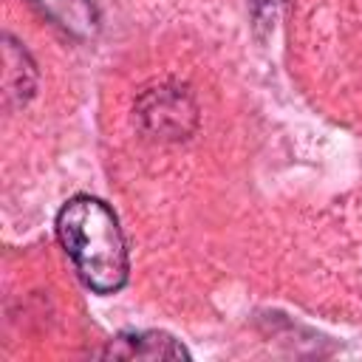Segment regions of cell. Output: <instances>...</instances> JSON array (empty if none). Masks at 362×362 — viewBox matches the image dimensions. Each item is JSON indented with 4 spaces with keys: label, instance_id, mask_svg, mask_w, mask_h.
Returning <instances> with one entry per match:
<instances>
[{
    "label": "cell",
    "instance_id": "cell-1",
    "mask_svg": "<svg viewBox=\"0 0 362 362\" xmlns=\"http://www.w3.org/2000/svg\"><path fill=\"white\" fill-rule=\"evenodd\" d=\"M57 235L82 283L113 294L127 283V243L113 209L93 195H74L57 215Z\"/></svg>",
    "mask_w": 362,
    "mask_h": 362
},
{
    "label": "cell",
    "instance_id": "cell-2",
    "mask_svg": "<svg viewBox=\"0 0 362 362\" xmlns=\"http://www.w3.org/2000/svg\"><path fill=\"white\" fill-rule=\"evenodd\" d=\"M102 356L116 359H187L189 351L164 331H127L107 342Z\"/></svg>",
    "mask_w": 362,
    "mask_h": 362
},
{
    "label": "cell",
    "instance_id": "cell-3",
    "mask_svg": "<svg viewBox=\"0 0 362 362\" xmlns=\"http://www.w3.org/2000/svg\"><path fill=\"white\" fill-rule=\"evenodd\" d=\"M283 0H252V11H255V20L257 23H272L277 8H280Z\"/></svg>",
    "mask_w": 362,
    "mask_h": 362
}]
</instances>
